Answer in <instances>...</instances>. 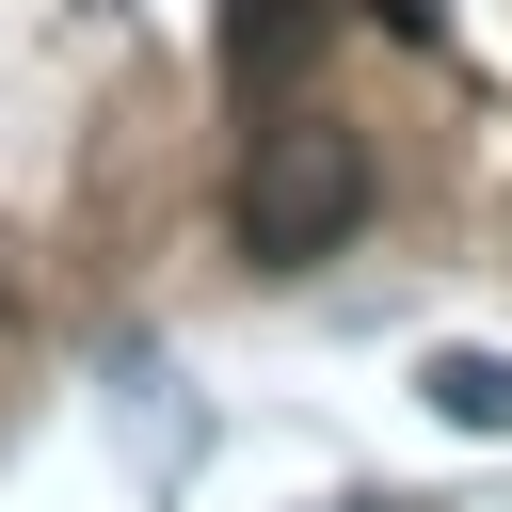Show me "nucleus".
<instances>
[{
  "label": "nucleus",
  "instance_id": "f257e3e1",
  "mask_svg": "<svg viewBox=\"0 0 512 512\" xmlns=\"http://www.w3.org/2000/svg\"><path fill=\"white\" fill-rule=\"evenodd\" d=\"M368 144L336 128V112H288V128H256V160H240V256L256 272H320V256H352V224H368Z\"/></svg>",
  "mask_w": 512,
  "mask_h": 512
},
{
  "label": "nucleus",
  "instance_id": "f03ea898",
  "mask_svg": "<svg viewBox=\"0 0 512 512\" xmlns=\"http://www.w3.org/2000/svg\"><path fill=\"white\" fill-rule=\"evenodd\" d=\"M320 32H336V0H224V80L240 96H288L320 64Z\"/></svg>",
  "mask_w": 512,
  "mask_h": 512
},
{
  "label": "nucleus",
  "instance_id": "7ed1b4c3",
  "mask_svg": "<svg viewBox=\"0 0 512 512\" xmlns=\"http://www.w3.org/2000/svg\"><path fill=\"white\" fill-rule=\"evenodd\" d=\"M416 400H432L448 432H512V352H432Z\"/></svg>",
  "mask_w": 512,
  "mask_h": 512
},
{
  "label": "nucleus",
  "instance_id": "20e7f679",
  "mask_svg": "<svg viewBox=\"0 0 512 512\" xmlns=\"http://www.w3.org/2000/svg\"><path fill=\"white\" fill-rule=\"evenodd\" d=\"M336 512H352V496H336Z\"/></svg>",
  "mask_w": 512,
  "mask_h": 512
}]
</instances>
